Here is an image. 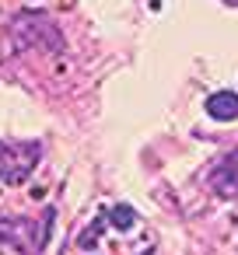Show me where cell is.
Returning <instances> with one entry per match:
<instances>
[{"label":"cell","instance_id":"3957f363","mask_svg":"<svg viewBox=\"0 0 238 255\" xmlns=\"http://www.w3.org/2000/svg\"><path fill=\"white\" fill-rule=\"evenodd\" d=\"M207 116L217 119V123L238 119V95H235V91H214V95L207 98Z\"/></svg>","mask_w":238,"mask_h":255},{"label":"cell","instance_id":"277c9868","mask_svg":"<svg viewBox=\"0 0 238 255\" xmlns=\"http://www.w3.org/2000/svg\"><path fill=\"white\" fill-rule=\"evenodd\" d=\"M109 224H112L116 231H130V227L137 224V213H133V206H126V203L112 206V213H109Z\"/></svg>","mask_w":238,"mask_h":255},{"label":"cell","instance_id":"7a4b0ae2","mask_svg":"<svg viewBox=\"0 0 238 255\" xmlns=\"http://www.w3.org/2000/svg\"><path fill=\"white\" fill-rule=\"evenodd\" d=\"M210 189H214L217 196H224V199L238 196V150L224 154V157L214 164V171H210Z\"/></svg>","mask_w":238,"mask_h":255},{"label":"cell","instance_id":"5b68a950","mask_svg":"<svg viewBox=\"0 0 238 255\" xmlns=\"http://www.w3.org/2000/svg\"><path fill=\"white\" fill-rule=\"evenodd\" d=\"M67 4H70V0H67Z\"/></svg>","mask_w":238,"mask_h":255},{"label":"cell","instance_id":"6da1fadb","mask_svg":"<svg viewBox=\"0 0 238 255\" xmlns=\"http://www.w3.org/2000/svg\"><path fill=\"white\" fill-rule=\"evenodd\" d=\"M18 32H28V42H35V46H42V49H60L63 46V35H60V28L46 18V14H21L18 18V25H14Z\"/></svg>","mask_w":238,"mask_h":255}]
</instances>
